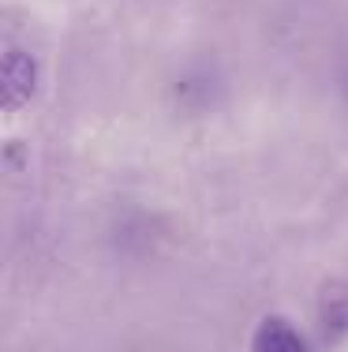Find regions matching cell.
I'll list each match as a JSON object with an SVG mask.
<instances>
[{
  "instance_id": "obj_1",
  "label": "cell",
  "mask_w": 348,
  "mask_h": 352,
  "mask_svg": "<svg viewBox=\"0 0 348 352\" xmlns=\"http://www.w3.org/2000/svg\"><path fill=\"white\" fill-rule=\"evenodd\" d=\"M0 102H4V113H15V109H23L34 98L38 90V64L30 53H23V49H8L4 53V64H0Z\"/></svg>"
},
{
  "instance_id": "obj_2",
  "label": "cell",
  "mask_w": 348,
  "mask_h": 352,
  "mask_svg": "<svg viewBox=\"0 0 348 352\" xmlns=\"http://www.w3.org/2000/svg\"><path fill=\"white\" fill-rule=\"evenodd\" d=\"M251 352H308V345H303L300 330H296L288 318L270 315V318H262L259 330H255Z\"/></svg>"
}]
</instances>
